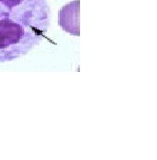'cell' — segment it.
Instances as JSON below:
<instances>
[{"instance_id": "2", "label": "cell", "mask_w": 157, "mask_h": 160, "mask_svg": "<svg viewBox=\"0 0 157 160\" xmlns=\"http://www.w3.org/2000/svg\"><path fill=\"white\" fill-rule=\"evenodd\" d=\"M79 0L63 7L59 12V25L67 32L79 36Z\"/></svg>"}, {"instance_id": "1", "label": "cell", "mask_w": 157, "mask_h": 160, "mask_svg": "<svg viewBox=\"0 0 157 160\" xmlns=\"http://www.w3.org/2000/svg\"><path fill=\"white\" fill-rule=\"evenodd\" d=\"M50 20L47 0H0V63L21 58L38 46Z\"/></svg>"}]
</instances>
